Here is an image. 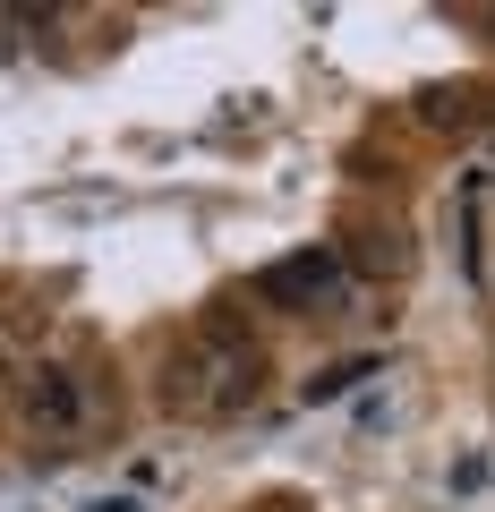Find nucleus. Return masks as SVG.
Listing matches in <instances>:
<instances>
[{"mask_svg":"<svg viewBox=\"0 0 495 512\" xmlns=\"http://www.w3.org/2000/svg\"><path fill=\"white\" fill-rule=\"evenodd\" d=\"M419 128H444V137H453L461 120H470V86H461V77H444V86H419Z\"/></svg>","mask_w":495,"mask_h":512,"instance_id":"4","label":"nucleus"},{"mask_svg":"<svg viewBox=\"0 0 495 512\" xmlns=\"http://www.w3.org/2000/svg\"><path fill=\"white\" fill-rule=\"evenodd\" d=\"M18 427L26 436H77V427H86V384H77V367H35V376H26Z\"/></svg>","mask_w":495,"mask_h":512,"instance_id":"1","label":"nucleus"},{"mask_svg":"<svg viewBox=\"0 0 495 512\" xmlns=\"http://www.w3.org/2000/svg\"><path fill=\"white\" fill-rule=\"evenodd\" d=\"M154 402L180 410V419H188V410H205V342H180V350L163 359V376H154Z\"/></svg>","mask_w":495,"mask_h":512,"instance_id":"3","label":"nucleus"},{"mask_svg":"<svg viewBox=\"0 0 495 512\" xmlns=\"http://www.w3.org/2000/svg\"><path fill=\"white\" fill-rule=\"evenodd\" d=\"M257 291L282 299V308H333V299H342V274H333L325 248H308V256H291V265H274Z\"/></svg>","mask_w":495,"mask_h":512,"instance_id":"2","label":"nucleus"}]
</instances>
